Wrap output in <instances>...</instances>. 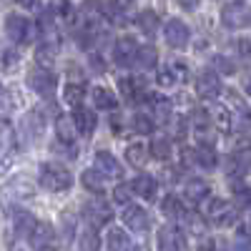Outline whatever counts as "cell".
Instances as JSON below:
<instances>
[{"label": "cell", "mask_w": 251, "mask_h": 251, "mask_svg": "<svg viewBox=\"0 0 251 251\" xmlns=\"http://www.w3.org/2000/svg\"><path fill=\"white\" fill-rule=\"evenodd\" d=\"M186 78H188V66L181 63V60L166 63V66L158 71V75H156L161 88H171V86H178V83H186Z\"/></svg>", "instance_id": "obj_6"}, {"label": "cell", "mask_w": 251, "mask_h": 251, "mask_svg": "<svg viewBox=\"0 0 251 251\" xmlns=\"http://www.w3.org/2000/svg\"><path fill=\"white\" fill-rule=\"evenodd\" d=\"M226 93V100H228V108H234L236 113H231V116H236L239 118V126L244 131H251V108L244 103V98L236 93V91H224Z\"/></svg>", "instance_id": "obj_13"}, {"label": "cell", "mask_w": 251, "mask_h": 251, "mask_svg": "<svg viewBox=\"0 0 251 251\" xmlns=\"http://www.w3.org/2000/svg\"><path fill=\"white\" fill-rule=\"evenodd\" d=\"M123 224L128 228H133V231H146V228L151 226V219H149V214H146L141 206H128L123 211Z\"/></svg>", "instance_id": "obj_16"}, {"label": "cell", "mask_w": 251, "mask_h": 251, "mask_svg": "<svg viewBox=\"0 0 251 251\" xmlns=\"http://www.w3.org/2000/svg\"><path fill=\"white\" fill-rule=\"evenodd\" d=\"M149 103H151V106H149V113H146V116H149L153 123H166L171 118V103L166 98L156 96V98H149Z\"/></svg>", "instance_id": "obj_24"}, {"label": "cell", "mask_w": 251, "mask_h": 251, "mask_svg": "<svg viewBox=\"0 0 251 251\" xmlns=\"http://www.w3.org/2000/svg\"><path fill=\"white\" fill-rule=\"evenodd\" d=\"M156 60H158V55H156V50H153L151 46L138 48V53H136V63H138V66H141L143 71L153 68V66H156Z\"/></svg>", "instance_id": "obj_38"}, {"label": "cell", "mask_w": 251, "mask_h": 251, "mask_svg": "<svg viewBox=\"0 0 251 251\" xmlns=\"http://www.w3.org/2000/svg\"><path fill=\"white\" fill-rule=\"evenodd\" d=\"M153 126H156V123L146 116V113H136V131H138V133H151Z\"/></svg>", "instance_id": "obj_43"}, {"label": "cell", "mask_w": 251, "mask_h": 251, "mask_svg": "<svg viewBox=\"0 0 251 251\" xmlns=\"http://www.w3.org/2000/svg\"><path fill=\"white\" fill-rule=\"evenodd\" d=\"M131 191L146 201H153L156 199V178L149 176V174H141L133 183H131Z\"/></svg>", "instance_id": "obj_22"}, {"label": "cell", "mask_w": 251, "mask_h": 251, "mask_svg": "<svg viewBox=\"0 0 251 251\" xmlns=\"http://www.w3.org/2000/svg\"><path fill=\"white\" fill-rule=\"evenodd\" d=\"M194 161L201 166V169H206V171L216 169V163H219V158H216V153H214L211 146H199V149L194 151Z\"/></svg>", "instance_id": "obj_29"}, {"label": "cell", "mask_w": 251, "mask_h": 251, "mask_svg": "<svg viewBox=\"0 0 251 251\" xmlns=\"http://www.w3.org/2000/svg\"><path fill=\"white\" fill-rule=\"evenodd\" d=\"M138 28L149 35V38H153V35L158 33V15H156L153 10H143V13L138 15Z\"/></svg>", "instance_id": "obj_32"}, {"label": "cell", "mask_w": 251, "mask_h": 251, "mask_svg": "<svg viewBox=\"0 0 251 251\" xmlns=\"http://www.w3.org/2000/svg\"><path fill=\"white\" fill-rule=\"evenodd\" d=\"M206 219L216 226H231V224H236L239 211H236V206H231L224 199H211L206 206Z\"/></svg>", "instance_id": "obj_4"}, {"label": "cell", "mask_w": 251, "mask_h": 251, "mask_svg": "<svg viewBox=\"0 0 251 251\" xmlns=\"http://www.w3.org/2000/svg\"><path fill=\"white\" fill-rule=\"evenodd\" d=\"M18 63H20L18 50L10 48V46H3V43H0V71H13Z\"/></svg>", "instance_id": "obj_36"}, {"label": "cell", "mask_w": 251, "mask_h": 251, "mask_svg": "<svg viewBox=\"0 0 251 251\" xmlns=\"http://www.w3.org/2000/svg\"><path fill=\"white\" fill-rule=\"evenodd\" d=\"M83 98H86V93H83V86H78V83H68V86L63 88V100H66L68 106H73V108L80 106Z\"/></svg>", "instance_id": "obj_37"}, {"label": "cell", "mask_w": 251, "mask_h": 251, "mask_svg": "<svg viewBox=\"0 0 251 251\" xmlns=\"http://www.w3.org/2000/svg\"><path fill=\"white\" fill-rule=\"evenodd\" d=\"M40 186H43L46 191H53V194L68 191L73 186V174L63 163L48 161V163L40 166Z\"/></svg>", "instance_id": "obj_1"}, {"label": "cell", "mask_w": 251, "mask_h": 251, "mask_svg": "<svg viewBox=\"0 0 251 251\" xmlns=\"http://www.w3.org/2000/svg\"><path fill=\"white\" fill-rule=\"evenodd\" d=\"M55 131H58V138L63 141V143H73V138H75V126H73V118H68V116H60L58 121H55Z\"/></svg>", "instance_id": "obj_31"}, {"label": "cell", "mask_w": 251, "mask_h": 251, "mask_svg": "<svg viewBox=\"0 0 251 251\" xmlns=\"http://www.w3.org/2000/svg\"><path fill=\"white\" fill-rule=\"evenodd\" d=\"M13 231L18 234V236H30V231L35 228V216L30 214V211H23V208H15L13 211Z\"/></svg>", "instance_id": "obj_18"}, {"label": "cell", "mask_w": 251, "mask_h": 251, "mask_svg": "<svg viewBox=\"0 0 251 251\" xmlns=\"http://www.w3.org/2000/svg\"><path fill=\"white\" fill-rule=\"evenodd\" d=\"M118 86H121L126 100H141V98H146V91H141V86H138L133 78H121Z\"/></svg>", "instance_id": "obj_34"}, {"label": "cell", "mask_w": 251, "mask_h": 251, "mask_svg": "<svg viewBox=\"0 0 251 251\" xmlns=\"http://www.w3.org/2000/svg\"><path fill=\"white\" fill-rule=\"evenodd\" d=\"M183 234L181 228L169 224L158 231V251H183Z\"/></svg>", "instance_id": "obj_12"}, {"label": "cell", "mask_w": 251, "mask_h": 251, "mask_svg": "<svg viewBox=\"0 0 251 251\" xmlns=\"http://www.w3.org/2000/svg\"><path fill=\"white\" fill-rule=\"evenodd\" d=\"M28 86L40 98H53L55 91H58V78L50 68H38V71L28 73Z\"/></svg>", "instance_id": "obj_3"}, {"label": "cell", "mask_w": 251, "mask_h": 251, "mask_svg": "<svg viewBox=\"0 0 251 251\" xmlns=\"http://www.w3.org/2000/svg\"><path fill=\"white\" fill-rule=\"evenodd\" d=\"M10 108H13L10 93H8V88H3V86H0V113H8Z\"/></svg>", "instance_id": "obj_45"}, {"label": "cell", "mask_w": 251, "mask_h": 251, "mask_svg": "<svg viewBox=\"0 0 251 251\" xmlns=\"http://www.w3.org/2000/svg\"><path fill=\"white\" fill-rule=\"evenodd\" d=\"M96 171H98L100 176H106V178H118V176L123 174L118 158H116L111 151H98V153H96Z\"/></svg>", "instance_id": "obj_14"}, {"label": "cell", "mask_w": 251, "mask_h": 251, "mask_svg": "<svg viewBox=\"0 0 251 251\" xmlns=\"http://www.w3.org/2000/svg\"><path fill=\"white\" fill-rule=\"evenodd\" d=\"M83 188L91 194H103V176L96 171V169H88V171H83Z\"/></svg>", "instance_id": "obj_33"}, {"label": "cell", "mask_w": 251, "mask_h": 251, "mask_svg": "<svg viewBox=\"0 0 251 251\" xmlns=\"http://www.w3.org/2000/svg\"><path fill=\"white\" fill-rule=\"evenodd\" d=\"M163 38L171 48H186L188 43V25L178 18H171L169 23L163 25Z\"/></svg>", "instance_id": "obj_10"}, {"label": "cell", "mask_w": 251, "mask_h": 251, "mask_svg": "<svg viewBox=\"0 0 251 251\" xmlns=\"http://www.w3.org/2000/svg\"><path fill=\"white\" fill-rule=\"evenodd\" d=\"M0 194H3V196H0L3 203H10V201H18V199H28V196H33V183L28 178H15Z\"/></svg>", "instance_id": "obj_15"}, {"label": "cell", "mask_w": 251, "mask_h": 251, "mask_svg": "<svg viewBox=\"0 0 251 251\" xmlns=\"http://www.w3.org/2000/svg\"><path fill=\"white\" fill-rule=\"evenodd\" d=\"M214 63H216V68H219L224 75H234V73H236L234 63L228 60V58H224V55H216V58H214Z\"/></svg>", "instance_id": "obj_44"}, {"label": "cell", "mask_w": 251, "mask_h": 251, "mask_svg": "<svg viewBox=\"0 0 251 251\" xmlns=\"http://www.w3.org/2000/svg\"><path fill=\"white\" fill-rule=\"evenodd\" d=\"M106 249L108 251H133V239L123 228H111L106 234Z\"/></svg>", "instance_id": "obj_20"}, {"label": "cell", "mask_w": 251, "mask_h": 251, "mask_svg": "<svg viewBox=\"0 0 251 251\" xmlns=\"http://www.w3.org/2000/svg\"><path fill=\"white\" fill-rule=\"evenodd\" d=\"M23 126H25V128L30 131V136L35 138L40 131H43V126H46V116H40V111H30Z\"/></svg>", "instance_id": "obj_40"}, {"label": "cell", "mask_w": 251, "mask_h": 251, "mask_svg": "<svg viewBox=\"0 0 251 251\" xmlns=\"http://www.w3.org/2000/svg\"><path fill=\"white\" fill-rule=\"evenodd\" d=\"M149 146H146L143 141H136V143H128V149H126V158H128L131 166H136V169H143L146 161H149Z\"/></svg>", "instance_id": "obj_26"}, {"label": "cell", "mask_w": 251, "mask_h": 251, "mask_svg": "<svg viewBox=\"0 0 251 251\" xmlns=\"http://www.w3.org/2000/svg\"><path fill=\"white\" fill-rule=\"evenodd\" d=\"M18 5H23V8H28V10H33V8H38V3L40 0H15Z\"/></svg>", "instance_id": "obj_46"}, {"label": "cell", "mask_w": 251, "mask_h": 251, "mask_svg": "<svg viewBox=\"0 0 251 251\" xmlns=\"http://www.w3.org/2000/svg\"><path fill=\"white\" fill-rule=\"evenodd\" d=\"M98 246H100L98 234L93 231V228H86V231L80 234V239H78V249L80 251H98Z\"/></svg>", "instance_id": "obj_39"}, {"label": "cell", "mask_w": 251, "mask_h": 251, "mask_svg": "<svg viewBox=\"0 0 251 251\" xmlns=\"http://www.w3.org/2000/svg\"><path fill=\"white\" fill-rule=\"evenodd\" d=\"M199 251H219L216 246H214V241H206V244H201V249Z\"/></svg>", "instance_id": "obj_48"}, {"label": "cell", "mask_w": 251, "mask_h": 251, "mask_svg": "<svg viewBox=\"0 0 251 251\" xmlns=\"http://www.w3.org/2000/svg\"><path fill=\"white\" fill-rule=\"evenodd\" d=\"M178 3H181L186 10H194V8L199 5V0H178Z\"/></svg>", "instance_id": "obj_47"}, {"label": "cell", "mask_w": 251, "mask_h": 251, "mask_svg": "<svg viewBox=\"0 0 251 251\" xmlns=\"http://www.w3.org/2000/svg\"><path fill=\"white\" fill-rule=\"evenodd\" d=\"M128 3H133V0H128Z\"/></svg>", "instance_id": "obj_50"}, {"label": "cell", "mask_w": 251, "mask_h": 251, "mask_svg": "<svg viewBox=\"0 0 251 251\" xmlns=\"http://www.w3.org/2000/svg\"><path fill=\"white\" fill-rule=\"evenodd\" d=\"M228 174L234 178H244L251 174V149L249 151H236L231 158H228Z\"/></svg>", "instance_id": "obj_17"}, {"label": "cell", "mask_w": 251, "mask_h": 251, "mask_svg": "<svg viewBox=\"0 0 251 251\" xmlns=\"http://www.w3.org/2000/svg\"><path fill=\"white\" fill-rule=\"evenodd\" d=\"M196 93L206 100H211L221 93V78L214 71H201L196 78Z\"/></svg>", "instance_id": "obj_11"}, {"label": "cell", "mask_w": 251, "mask_h": 251, "mask_svg": "<svg viewBox=\"0 0 251 251\" xmlns=\"http://www.w3.org/2000/svg\"><path fill=\"white\" fill-rule=\"evenodd\" d=\"M73 118V126H75V131L83 133V136H91L96 131V113L88 111V108H75V113L71 116Z\"/></svg>", "instance_id": "obj_19"}, {"label": "cell", "mask_w": 251, "mask_h": 251, "mask_svg": "<svg viewBox=\"0 0 251 251\" xmlns=\"http://www.w3.org/2000/svg\"><path fill=\"white\" fill-rule=\"evenodd\" d=\"M136 53H138V43H136L131 35L116 40V46H113V60H116V66L131 68L133 63H136Z\"/></svg>", "instance_id": "obj_8"}, {"label": "cell", "mask_w": 251, "mask_h": 251, "mask_svg": "<svg viewBox=\"0 0 251 251\" xmlns=\"http://www.w3.org/2000/svg\"><path fill=\"white\" fill-rule=\"evenodd\" d=\"M131 183H118L116 186V191H113V201L116 203H128L131 201Z\"/></svg>", "instance_id": "obj_42"}, {"label": "cell", "mask_w": 251, "mask_h": 251, "mask_svg": "<svg viewBox=\"0 0 251 251\" xmlns=\"http://www.w3.org/2000/svg\"><path fill=\"white\" fill-rule=\"evenodd\" d=\"M211 118V126L216 131H224V133H228L231 131V126H234V116H231V108L228 106H216L214 108V113L208 116Z\"/></svg>", "instance_id": "obj_27"}, {"label": "cell", "mask_w": 251, "mask_h": 251, "mask_svg": "<svg viewBox=\"0 0 251 251\" xmlns=\"http://www.w3.org/2000/svg\"><path fill=\"white\" fill-rule=\"evenodd\" d=\"M221 23L226 28H249L251 25V8L246 3H228L224 10H221Z\"/></svg>", "instance_id": "obj_5"}, {"label": "cell", "mask_w": 251, "mask_h": 251, "mask_svg": "<svg viewBox=\"0 0 251 251\" xmlns=\"http://www.w3.org/2000/svg\"><path fill=\"white\" fill-rule=\"evenodd\" d=\"M13 158H15V133L10 128V123L0 121V174H5L10 169Z\"/></svg>", "instance_id": "obj_7"}, {"label": "cell", "mask_w": 251, "mask_h": 251, "mask_svg": "<svg viewBox=\"0 0 251 251\" xmlns=\"http://www.w3.org/2000/svg\"><path fill=\"white\" fill-rule=\"evenodd\" d=\"M149 153L158 161H169L171 158V141L169 138H153V143L149 146Z\"/></svg>", "instance_id": "obj_35"}, {"label": "cell", "mask_w": 251, "mask_h": 251, "mask_svg": "<svg viewBox=\"0 0 251 251\" xmlns=\"http://www.w3.org/2000/svg\"><path fill=\"white\" fill-rule=\"evenodd\" d=\"M46 251H50V249H46Z\"/></svg>", "instance_id": "obj_51"}, {"label": "cell", "mask_w": 251, "mask_h": 251, "mask_svg": "<svg viewBox=\"0 0 251 251\" xmlns=\"http://www.w3.org/2000/svg\"><path fill=\"white\" fill-rule=\"evenodd\" d=\"M106 15H108V20H111V23L113 25H126V20H128V18H126V13H123V8L116 3V0H111V3L106 5Z\"/></svg>", "instance_id": "obj_41"}, {"label": "cell", "mask_w": 251, "mask_h": 251, "mask_svg": "<svg viewBox=\"0 0 251 251\" xmlns=\"http://www.w3.org/2000/svg\"><path fill=\"white\" fill-rule=\"evenodd\" d=\"M208 194H211V186L203 183L201 178H194V181H188V183L183 186V199L191 201V203H201Z\"/></svg>", "instance_id": "obj_23"}, {"label": "cell", "mask_w": 251, "mask_h": 251, "mask_svg": "<svg viewBox=\"0 0 251 251\" xmlns=\"http://www.w3.org/2000/svg\"><path fill=\"white\" fill-rule=\"evenodd\" d=\"M83 219H86L93 228H98V226H103V224H111L113 211H111L108 203H103L100 199H96V201L86 203V208H83Z\"/></svg>", "instance_id": "obj_9"}, {"label": "cell", "mask_w": 251, "mask_h": 251, "mask_svg": "<svg viewBox=\"0 0 251 251\" xmlns=\"http://www.w3.org/2000/svg\"><path fill=\"white\" fill-rule=\"evenodd\" d=\"M246 93H249V96H251V78H249V80H246Z\"/></svg>", "instance_id": "obj_49"}, {"label": "cell", "mask_w": 251, "mask_h": 251, "mask_svg": "<svg viewBox=\"0 0 251 251\" xmlns=\"http://www.w3.org/2000/svg\"><path fill=\"white\" fill-rule=\"evenodd\" d=\"M28 239H30L33 249H38V251H46V249L50 246V241H53V226H50V224H40V221H38Z\"/></svg>", "instance_id": "obj_21"}, {"label": "cell", "mask_w": 251, "mask_h": 251, "mask_svg": "<svg viewBox=\"0 0 251 251\" xmlns=\"http://www.w3.org/2000/svg\"><path fill=\"white\" fill-rule=\"evenodd\" d=\"M5 33H8V38L13 40V43H18V46H28L30 40L35 38V25L30 23L28 18L13 13V15L5 18Z\"/></svg>", "instance_id": "obj_2"}, {"label": "cell", "mask_w": 251, "mask_h": 251, "mask_svg": "<svg viewBox=\"0 0 251 251\" xmlns=\"http://www.w3.org/2000/svg\"><path fill=\"white\" fill-rule=\"evenodd\" d=\"M48 13H50V18L66 20V23H71V20H73V5H71V0H50Z\"/></svg>", "instance_id": "obj_30"}, {"label": "cell", "mask_w": 251, "mask_h": 251, "mask_svg": "<svg viewBox=\"0 0 251 251\" xmlns=\"http://www.w3.org/2000/svg\"><path fill=\"white\" fill-rule=\"evenodd\" d=\"M55 53H58V40L43 38V43H40L38 50H35V60H38L43 68H50L53 63H55Z\"/></svg>", "instance_id": "obj_25"}, {"label": "cell", "mask_w": 251, "mask_h": 251, "mask_svg": "<svg viewBox=\"0 0 251 251\" xmlns=\"http://www.w3.org/2000/svg\"><path fill=\"white\" fill-rule=\"evenodd\" d=\"M91 98H93V106L100 108V111H113V108H116V96H113L108 88H103V86L93 88Z\"/></svg>", "instance_id": "obj_28"}]
</instances>
